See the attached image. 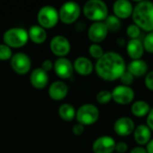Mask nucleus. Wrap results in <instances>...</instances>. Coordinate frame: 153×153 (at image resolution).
Masks as SVG:
<instances>
[{
	"label": "nucleus",
	"mask_w": 153,
	"mask_h": 153,
	"mask_svg": "<svg viewBox=\"0 0 153 153\" xmlns=\"http://www.w3.org/2000/svg\"><path fill=\"white\" fill-rule=\"evenodd\" d=\"M96 73L105 81L113 82L126 72V62L121 55L116 52H107L97 60Z\"/></svg>",
	"instance_id": "obj_1"
},
{
	"label": "nucleus",
	"mask_w": 153,
	"mask_h": 153,
	"mask_svg": "<svg viewBox=\"0 0 153 153\" xmlns=\"http://www.w3.org/2000/svg\"><path fill=\"white\" fill-rule=\"evenodd\" d=\"M134 24L145 31H153V3L141 1L136 4L133 10Z\"/></svg>",
	"instance_id": "obj_2"
},
{
	"label": "nucleus",
	"mask_w": 153,
	"mask_h": 153,
	"mask_svg": "<svg viewBox=\"0 0 153 153\" xmlns=\"http://www.w3.org/2000/svg\"><path fill=\"white\" fill-rule=\"evenodd\" d=\"M83 13L88 19L100 22L108 17V9L101 0H90L84 4Z\"/></svg>",
	"instance_id": "obj_3"
},
{
	"label": "nucleus",
	"mask_w": 153,
	"mask_h": 153,
	"mask_svg": "<svg viewBox=\"0 0 153 153\" xmlns=\"http://www.w3.org/2000/svg\"><path fill=\"white\" fill-rule=\"evenodd\" d=\"M28 38V32L22 28H11L4 34V41L8 47H22L25 45Z\"/></svg>",
	"instance_id": "obj_4"
},
{
	"label": "nucleus",
	"mask_w": 153,
	"mask_h": 153,
	"mask_svg": "<svg viewBox=\"0 0 153 153\" xmlns=\"http://www.w3.org/2000/svg\"><path fill=\"white\" fill-rule=\"evenodd\" d=\"M100 117L98 108L92 104H84L76 112L77 121L83 126H90L96 123Z\"/></svg>",
	"instance_id": "obj_5"
},
{
	"label": "nucleus",
	"mask_w": 153,
	"mask_h": 153,
	"mask_svg": "<svg viewBox=\"0 0 153 153\" xmlns=\"http://www.w3.org/2000/svg\"><path fill=\"white\" fill-rule=\"evenodd\" d=\"M38 21L41 27L51 28L55 26L58 21V13L55 7L51 5H45L39 11Z\"/></svg>",
	"instance_id": "obj_6"
},
{
	"label": "nucleus",
	"mask_w": 153,
	"mask_h": 153,
	"mask_svg": "<svg viewBox=\"0 0 153 153\" xmlns=\"http://www.w3.org/2000/svg\"><path fill=\"white\" fill-rule=\"evenodd\" d=\"M81 8L75 2L69 1L65 3L59 11V16L64 23H73L80 16Z\"/></svg>",
	"instance_id": "obj_7"
},
{
	"label": "nucleus",
	"mask_w": 153,
	"mask_h": 153,
	"mask_svg": "<svg viewBox=\"0 0 153 153\" xmlns=\"http://www.w3.org/2000/svg\"><path fill=\"white\" fill-rule=\"evenodd\" d=\"M111 93L112 100L120 105H127L131 103L134 99V91L129 86H117Z\"/></svg>",
	"instance_id": "obj_8"
},
{
	"label": "nucleus",
	"mask_w": 153,
	"mask_h": 153,
	"mask_svg": "<svg viewBox=\"0 0 153 153\" xmlns=\"http://www.w3.org/2000/svg\"><path fill=\"white\" fill-rule=\"evenodd\" d=\"M11 65L16 73L24 74L28 73L30 68V59L26 54L19 52L12 56Z\"/></svg>",
	"instance_id": "obj_9"
},
{
	"label": "nucleus",
	"mask_w": 153,
	"mask_h": 153,
	"mask_svg": "<svg viewBox=\"0 0 153 153\" xmlns=\"http://www.w3.org/2000/svg\"><path fill=\"white\" fill-rule=\"evenodd\" d=\"M115 140L108 136L103 135L95 140L92 145V150L95 153H112L116 150Z\"/></svg>",
	"instance_id": "obj_10"
},
{
	"label": "nucleus",
	"mask_w": 153,
	"mask_h": 153,
	"mask_svg": "<svg viewBox=\"0 0 153 153\" xmlns=\"http://www.w3.org/2000/svg\"><path fill=\"white\" fill-rule=\"evenodd\" d=\"M108 33V30L103 22H96L92 23L88 30L89 39L92 42H95V44L103 41L107 38Z\"/></svg>",
	"instance_id": "obj_11"
},
{
	"label": "nucleus",
	"mask_w": 153,
	"mask_h": 153,
	"mask_svg": "<svg viewBox=\"0 0 153 153\" xmlns=\"http://www.w3.org/2000/svg\"><path fill=\"white\" fill-rule=\"evenodd\" d=\"M135 129L134 121L127 117H122L118 118L114 124V130L119 136L126 137L130 135Z\"/></svg>",
	"instance_id": "obj_12"
},
{
	"label": "nucleus",
	"mask_w": 153,
	"mask_h": 153,
	"mask_svg": "<svg viewBox=\"0 0 153 153\" xmlns=\"http://www.w3.org/2000/svg\"><path fill=\"white\" fill-rule=\"evenodd\" d=\"M50 48L52 52L57 56H65L70 51V43L68 39L62 36H55L50 42Z\"/></svg>",
	"instance_id": "obj_13"
},
{
	"label": "nucleus",
	"mask_w": 153,
	"mask_h": 153,
	"mask_svg": "<svg viewBox=\"0 0 153 153\" xmlns=\"http://www.w3.org/2000/svg\"><path fill=\"white\" fill-rule=\"evenodd\" d=\"M134 7L131 2L127 0H117L113 5L115 16L119 19H126L133 14Z\"/></svg>",
	"instance_id": "obj_14"
},
{
	"label": "nucleus",
	"mask_w": 153,
	"mask_h": 153,
	"mask_svg": "<svg viewBox=\"0 0 153 153\" xmlns=\"http://www.w3.org/2000/svg\"><path fill=\"white\" fill-rule=\"evenodd\" d=\"M56 74L61 78H69L73 74V65L65 57L58 58L54 65Z\"/></svg>",
	"instance_id": "obj_15"
},
{
	"label": "nucleus",
	"mask_w": 153,
	"mask_h": 153,
	"mask_svg": "<svg viewBox=\"0 0 153 153\" xmlns=\"http://www.w3.org/2000/svg\"><path fill=\"white\" fill-rule=\"evenodd\" d=\"M68 92V87L67 85L61 81H56L53 82L48 89L49 96L56 100L64 99Z\"/></svg>",
	"instance_id": "obj_16"
},
{
	"label": "nucleus",
	"mask_w": 153,
	"mask_h": 153,
	"mask_svg": "<svg viewBox=\"0 0 153 153\" xmlns=\"http://www.w3.org/2000/svg\"><path fill=\"white\" fill-rule=\"evenodd\" d=\"M134 136L135 142L139 145H146L151 141L152 138V131L145 125L138 126L134 131Z\"/></svg>",
	"instance_id": "obj_17"
},
{
	"label": "nucleus",
	"mask_w": 153,
	"mask_h": 153,
	"mask_svg": "<svg viewBox=\"0 0 153 153\" xmlns=\"http://www.w3.org/2000/svg\"><path fill=\"white\" fill-rule=\"evenodd\" d=\"M127 54L133 60L141 59V57L143 55L144 48L142 43V41L138 39H131L126 46Z\"/></svg>",
	"instance_id": "obj_18"
},
{
	"label": "nucleus",
	"mask_w": 153,
	"mask_h": 153,
	"mask_svg": "<svg viewBox=\"0 0 153 153\" xmlns=\"http://www.w3.org/2000/svg\"><path fill=\"white\" fill-rule=\"evenodd\" d=\"M48 82V75L46 71L42 68H37L33 70L30 74V82L31 84L38 89L44 88Z\"/></svg>",
	"instance_id": "obj_19"
},
{
	"label": "nucleus",
	"mask_w": 153,
	"mask_h": 153,
	"mask_svg": "<svg viewBox=\"0 0 153 153\" xmlns=\"http://www.w3.org/2000/svg\"><path fill=\"white\" fill-rule=\"evenodd\" d=\"M148 71V65L144 60L137 59L133 60L127 66V72H129L134 77H142Z\"/></svg>",
	"instance_id": "obj_20"
},
{
	"label": "nucleus",
	"mask_w": 153,
	"mask_h": 153,
	"mask_svg": "<svg viewBox=\"0 0 153 153\" xmlns=\"http://www.w3.org/2000/svg\"><path fill=\"white\" fill-rule=\"evenodd\" d=\"M74 65L76 72L82 75H88L91 74L93 70V65L91 61L85 56H80L76 58Z\"/></svg>",
	"instance_id": "obj_21"
},
{
	"label": "nucleus",
	"mask_w": 153,
	"mask_h": 153,
	"mask_svg": "<svg viewBox=\"0 0 153 153\" xmlns=\"http://www.w3.org/2000/svg\"><path fill=\"white\" fill-rule=\"evenodd\" d=\"M29 37L35 43H42L47 38V32L43 27L39 25H33L29 30Z\"/></svg>",
	"instance_id": "obj_22"
},
{
	"label": "nucleus",
	"mask_w": 153,
	"mask_h": 153,
	"mask_svg": "<svg viewBox=\"0 0 153 153\" xmlns=\"http://www.w3.org/2000/svg\"><path fill=\"white\" fill-rule=\"evenodd\" d=\"M150 110H151L150 105L143 100L135 101L131 108V112L133 113L134 116H135L137 117H145L147 114H149Z\"/></svg>",
	"instance_id": "obj_23"
},
{
	"label": "nucleus",
	"mask_w": 153,
	"mask_h": 153,
	"mask_svg": "<svg viewBox=\"0 0 153 153\" xmlns=\"http://www.w3.org/2000/svg\"><path fill=\"white\" fill-rule=\"evenodd\" d=\"M58 112H59V115L60 117L64 119V120H66V121H71L75 117V110H74V108L70 105V104H63L60 106L59 109H58Z\"/></svg>",
	"instance_id": "obj_24"
},
{
	"label": "nucleus",
	"mask_w": 153,
	"mask_h": 153,
	"mask_svg": "<svg viewBox=\"0 0 153 153\" xmlns=\"http://www.w3.org/2000/svg\"><path fill=\"white\" fill-rule=\"evenodd\" d=\"M105 24H106L108 31H112V32L118 31L122 26L120 19L115 15H108L105 19Z\"/></svg>",
	"instance_id": "obj_25"
},
{
	"label": "nucleus",
	"mask_w": 153,
	"mask_h": 153,
	"mask_svg": "<svg viewBox=\"0 0 153 153\" xmlns=\"http://www.w3.org/2000/svg\"><path fill=\"white\" fill-rule=\"evenodd\" d=\"M97 101L100 104H107L112 100V93L109 91L103 90L97 94Z\"/></svg>",
	"instance_id": "obj_26"
},
{
	"label": "nucleus",
	"mask_w": 153,
	"mask_h": 153,
	"mask_svg": "<svg viewBox=\"0 0 153 153\" xmlns=\"http://www.w3.org/2000/svg\"><path fill=\"white\" fill-rule=\"evenodd\" d=\"M89 52H90L91 56L96 59H100L104 55V51H103L102 47L100 46L99 44H95V43L90 46Z\"/></svg>",
	"instance_id": "obj_27"
},
{
	"label": "nucleus",
	"mask_w": 153,
	"mask_h": 153,
	"mask_svg": "<svg viewBox=\"0 0 153 153\" xmlns=\"http://www.w3.org/2000/svg\"><path fill=\"white\" fill-rule=\"evenodd\" d=\"M126 34L129 38H131V39H136L141 34V29L135 24H131L127 27Z\"/></svg>",
	"instance_id": "obj_28"
},
{
	"label": "nucleus",
	"mask_w": 153,
	"mask_h": 153,
	"mask_svg": "<svg viewBox=\"0 0 153 153\" xmlns=\"http://www.w3.org/2000/svg\"><path fill=\"white\" fill-rule=\"evenodd\" d=\"M143 45L144 50H146L148 53L153 54V31L149 32L146 35Z\"/></svg>",
	"instance_id": "obj_29"
},
{
	"label": "nucleus",
	"mask_w": 153,
	"mask_h": 153,
	"mask_svg": "<svg viewBox=\"0 0 153 153\" xmlns=\"http://www.w3.org/2000/svg\"><path fill=\"white\" fill-rule=\"evenodd\" d=\"M12 57V50L10 47L5 44H0V59L7 60Z\"/></svg>",
	"instance_id": "obj_30"
},
{
	"label": "nucleus",
	"mask_w": 153,
	"mask_h": 153,
	"mask_svg": "<svg viewBox=\"0 0 153 153\" xmlns=\"http://www.w3.org/2000/svg\"><path fill=\"white\" fill-rule=\"evenodd\" d=\"M119 79L121 80V82H122L123 85H125V86H129V85H131V84L134 82V77L129 72H126V71L121 75V77H120Z\"/></svg>",
	"instance_id": "obj_31"
},
{
	"label": "nucleus",
	"mask_w": 153,
	"mask_h": 153,
	"mask_svg": "<svg viewBox=\"0 0 153 153\" xmlns=\"http://www.w3.org/2000/svg\"><path fill=\"white\" fill-rule=\"evenodd\" d=\"M144 83H145V86L149 90L153 91V71L147 74V75L145 77V80H144Z\"/></svg>",
	"instance_id": "obj_32"
},
{
	"label": "nucleus",
	"mask_w": 153,
	"mask_h": 153,
	"mask_svg": "<svg viewBox=\"0 0 153 153\" xmlns=\"http://www.w3.org/2000/svg\"><path fill=\"white\" fill-rule=\"evenodd\" d=\"M116 151L118 153H125L128 151V145L125 142H120L116 145Z\"/></svg>",
	"instance_id": "obj_33"
},
{
	"label": "nucleus",
	"mask_w": 153,
	"mask_h": 153,
	"mask_svg": "<svg viewBox=\"0 0 153 153\" xmlns=\"http://www.w3.org/2000/svg\"><path fill=\"white\" fill-rule=\"evenodd\" d=\"M73 132H74V134L75 135H81L84 132V126H83V125H82L80 123L74 125V127H73Z\"/></svg>",
	"instance_id": "obj_34"
},
{
	"label": "nucleus",
	"mask_w": 153,
	"mask_h": 153,
	"mask_svg": "<svg viewBox=\"0 0 153 153\" xmlns=\"http://www.w3.org/2000/svg\"><path fill=\"white\" fill-rule=\"evenodd\" d=\"M147 126L153 131V108L150 110L147 117Z\"/></svg>",
	"instance_id": "obj_35"
},
{
	"label": "nucleus",
	"mask_w": 153,
	"mask_h": 153,
	"mask_svg": "<svg viewBox=\"0 0 153 153\" xmlns=\"http://www.w3.org/2000/svg\"><path fill=\"white\" fill-rule=\"evenodd\" d=\"M52 66H53V63L50 60H48V59L43 61V63H42V69L44 71H46V72L49 71L52 68Z\"/></svg>",
	"instance_id": "obj_36"
},
{
	"label": "nucleus",
	"mask_w": 153,
	"mask_h": 153,
	"mask_svg": "<svg viewBox=\"0 0 153 153\" xmlns=\"http://www.w3.org/2000/svg\"><path fill=\"white\" fill-rule=\"evenodd\" d=\"M130 153H147V151L143 147H135L130 152Z\"/></svg>",
	"instance_id": "obj_37"
},
{
	"label": "nucleus",
	"mask_w": 153,
	"mask_h": 153,
	"mask_svg": "<svg viewBox=\"0 0 153 153\" xmlns=\"http://www.w3.org/2000/svg\"><path fill=\"white\" fill-rule=\"evenodd\" d=\"M146 151H147V153H153V139L148 143Z\"/></svg>",
	"instance_id": "obj_38"
},
{
	"label": "nucleus",
	"mask_w": 153,
	"mask_h": 153,
	"mask_svg": "<svg viewBox=\"0 0 153 153\" xmlns=\"http://www.w3.org/2000/svg\"><path fill=\"white\" fill-rule=\"evenodd\" d=\"M117 43L118 46L123 47V46L126 45V39H125L124 38H118V39H117Z\"/></svg>",
	"instance_id": "obj_39"
}]
</instances>
